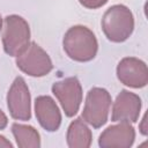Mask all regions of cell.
<instances>
[{
    "instance_id": "obj_1",
    "label": "cell",
    "mask_w": 148,
    "mask_h": 148,
    "mask_svg": "<svg viewBox=\"0 0 148 148\" xmlns=\"http://www.w3.org/2000/svg\"><path fill=\"white\" fill-rule=\"evenodd\" d=\"M62 47L72 60L87 62L96 57L98 42L95 34L88 27L73 25L64 35Z\"/></svg>"
},
{
    "instance_id": "obj_4",
    "label": "cell",
    "mask_w": 148,
    "mask_h": 148,
    "mask_svg": "<svg viewBox=\"0 0 148 148\" xmlns=\"http://www.w3.org/2000/svg\"><path fill=\"white\" fill-rule=\"evenodd\" d=\"M110 92L101 87L91 88L86 96V102L81 118L94 128H99L106 124L111 106Z\"/></svg>"
},
{
    "instance_id": "obj_15",
    "label": "cell",
    "mask_w": 148,
    "mask_h": 148,
    "mask_svg": "<svg viewBox=\"0 0 148 148\" xmlns=\"http://www.w3.org/2000/svg\"><path fill=\"white\" fill-rule=\"evenodd\" d=\"M0 148H13V143L3 135H0Z\"/></svg>"
},
{
    "instance_id": "obj_13",
    "label": "cell",
    "mask_w": 148,
    "mask_h": 148,
    "mask_svg": "<svg viewBox=\"0 0 148 148\" xmlns=\"http://www.w3.org/2000/svg\"><path fill=\"white\" fill-rule=\"evenodd\" d=\"M12 133L20 148H39L40 135L38 131L31 125H23L14 123L12 125Z\"/></svg>"
},
{
    "instance_id": "obj_7",
    "label": "cell",
    "mask_w": 148,
    "mask_h": 148,
    "mask_svg": "<svg viewBox=\"0 0 148 148\" xmlns=\"http://www.w3.org/2000/svg\"><path fill=\"white\" fill-rule=\"evenodd\" d=\"M7 108L12 118L27 121L31 118V96L22 76H16L7 92Z\"/></svg>"
},
{
    "instance_id": "obj_5",
    "label": "cell",
    "mask_w": 148,
    "mask_h": 148,
    "mask_svg": "<svg viewBox=\"0 0 148 148\" xmlns=\"http://www.w3.org/2000/svg\"><path fill=\"white\" fill-rule=\"evenodd\" d=\"M15 62L20 71L34 77L45 76L53 69L50 56L36 42H30L29 46L16 57Z\"/></svg>"
},
{
    "instance_id": "obj_6",
    "label": "cell",
    "mask_w": 148,
    "mask_h": 148,
    "mask_svg": "<svg viewBox=\"0 0 148 148\" xmlns=\"http://www.w3.org/2000/svg\"><path fill=\"white\" fill-rule=\"evenodd\" d=\"M52 92L59 101L65 114L67 117H74L81 105L83 92L82 87L76 76H69L59 80L52 84Z\"/></svg>"
},
{
    "instance_id": "obj_11",
    "label": "cell",
    "mask_w": 148,
    "mask_h": 148,
    "mask_svg": "<svg viewBox=\"0 0 148 148\" xmlns=\"http://www.w3.org/2000/svg\"><path fill=\"white\" fill-rule=\"evenodd\" d=\"M35 114L39 125L47 132H56L61 125V112L51 96L42 95L35 99Z\"/></svg>"
},
{
    "instance_id": "obj_18",
    "label": "cell",
    "mask_w": 148,
    "mask_h": 148,
    "mask_svg": "<svg viewBox=\"0 0 148 148\" xmlns=\"http://www.w3.org/2000/svg\"><path fill=\"white\" fill-rule=\"evenodd\" d=\"M2 24H3V20H2V17H1V15H0V31L2 30Z\"/></svg>"
},
{
    "instance_id": "obj_12",
    "label": "cell",
    "mask_w": 148,
    "mask_h": 148,
    "mask_svg": "<svg viewBox=\"0 0 148 148\" xmlns=\"http://www.w3.org/2000/svg\"><path fill=\"white\" fill-rule=\"evenodd\" d=\"M66 142L69 148H89L92 142V133L86 121L79 117L68 126L66 133Z\"/></svg>"
},
{
    "instance_id": "obj_2",
    "label": "cell",
    "mask_w": 148,
    "mask_h": 148,
    "mask_svg": "<svg viewBox=\"0 0 148 148\" xmlns=\"http://www.w3.org/2000/svg\"><path fill=\"white\" fill-rule=\"evenodd\" d=\"M105 37L113 43L127 40L134 30V16L131 9L121 3L108 8L101 21Z\"/></svg>"
},
{
    "instance_id": "obj_3",
    "label": "cell",
    "mask_w": 148,
    "mask_h": 148,
    "mask_svg": "<svg viewBox=\"0 0 148 148\" xmlns=\"http://www.w3.org/2000/svg\"><path fill=\"white\" fill-rule=\"evenodd\" d=\"M30 44V27L20 15H8L3 18L2 46L8 56L17 57Z\"/></svg>"
},
{
    "instance_id": "obj_16",
    "label": "cell",
    "mask_w": 148,
    "mask_h": 148,
    "mask_svg": "<svg viewBox=\"0 0 148 148\" xmlns=\"http://www.w3.org/2000/svg\"><path fill=\"white\" fill-rule=\"evenodd\" d=\"M8 124V118L5 114V112L0 109V130H5Z\"/></svg>"
},
{
    "instance_id": "obj_17",
    "label": "cell",
    "mask_w": 148,
    "mask_h": 148,
    "mask_svg": "<svg viewBox=\"0 0 148 148\" xmlns=\"http://www.w3.org/2000/svg\"><path fill=\"white\" fill-rule=\"evenodd\" d=\"M146 123H147V119H146V114L143 116V118H142V120H141V125H140V132L143 134V135H147V126H146Z\"/></svg>"
},
{
    "instance_id": "obj_9",
    "label": "cell",
    "mask_w": 148,
    "mask_h": 148,
    "mask_svg": "<svg viewBox=\"0 0 148 148\" xmlns=\"http://www.w3.org/2000/svg\"><path fill=\"white\" fill-rule=\"evenodd\" d=\"M142 102L139 95L123 89L112 104L111 120L114 123H136L140 116Z\"/></svg>"
},
{
    "instance_id": "obj_10",
    "label": "cell",
    "mask_w": 148,
    "mask_h": 148,
    "mask_svg": "<svg viewBox=\"0 0 148 148\" xmlns=\"http://www.w3.org/2000/svg\"><path fill=\"white\" fill-rule=\"evenodd\" d=\"M135 140V130L131 123L119 121L105 128L99 138L98 146L101 148H130Z\"/></svg>"
},
{
    "instance_id": "obj_14",
    "label": "cell",
    "mask_w": 148,
    "mask_h": 148,
    "mask_svg": "<svg viewBox=\"0 0 148 148\" xmlns=\"http://www.w3.org/2000/svg\"><path fill=\"white\" fill-rule=\"evenodd\" d=\"M109 0H79L80 5L88 9H97L103 7Z\"/></svg>"
},
{
    "instance_id": "obj_8",
    "label": "cell",
    "mask_w": 148,
    "mask_h": 148,
    "mask_svg": "<svg viewBox=\"0 0 148 148\" xmlns=\"http://www.w3.org/2000/svg\"><path fill=\"white\" fill-rule=\"evenodd\" d=\"M117 77L120 83L140 89L148 83V68L143 60L135 57H125L117 65Z\"/></svg>"
}]
</instances>
